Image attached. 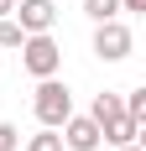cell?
I'll return each mask as SVG.
<instances>
[{
	"label": "cell",
	"mask_w": 146,
	"mask_h": 151,
	"mask_svg": "<svg viewBox=\"0 0 146 151\" xmlns=\"http://www.w3.org/2000/svg\"><path fill=\"white\" fill-rule=\"evenodd\" d=\"M16 52H21V68H26L31 78H58V68H63V47L52 42V31H37V37H26Z\"/></svg>",
	"instance_id": "obj_2"
},
{
	"label": "cell",
	"mask_w": 146,
	"mask_h": 151,
	"mask_svg": "<svg viewBox=\"0 0 146 151\" xmlns=\"http://www.w3.org/2000/svg\"><path fill=\"white\" fill-rule=\"evenodd\" d=\"M120 104H125V115H131V120L146 125V89H125V94H120Z\"/></svg>",
	"instance_id": "obj_9"
},
{
	"label": "cell",
	"mask_w": 146,
	"mask_h": 151,
	"mask_svg": "<svg viewBox=\"0 0 146 151\" xmlns=\"http://www.w3.org/2000/svg\"><path fill=\"white\" fill-rule=\"evenodd\" d=\"M120 11H131V16H141V11H146V0H120Z\"/></svg>",
	"instance_id": "obj_12"
},
{
	"label": "cell",
	"mask_w": 146,
	"mask_h": 151,
	"mask_svg": "<svg viewBox=\"0 0 146 151\" xmlns=\"http://www.w3.org/2000/svg\"><path fill=\"white\" fill-rule=\"evenodd\" d=\"M26 151H63V136L42 125V136H31V141H26Z\"/></svg>",
	"instance_id": "obj_10"
},
{
	"label": "cell",
	"mask_w": 146,
	"mask_h": 151,
	"mask_svg": "<svg viewBox=\"0 0 146 151\" xmlns=\"http://www.w3.org/2000/svg\"><path fill=\"white\" fill-rule=\"evenodd\" d=\"M21 42H26V31L16 26L11 16H0V52H16V47H21Z\"/></svg>",
	"instance_id": "obj_8"
},
{
	"label": "cell",
	"mask_w": 146,
	"mask_h": 151,
	"mask_svg": "<svg viewBox=\"0 0 146 151\" xmlns=\"http://www.w3.org/2000/svg\"><path fill=\"white\" fill-rule=\"evenodd\" d=\"M16 146H21V136H16V125H5V120H0V151H16Z\"/></svg>",
	"instance_id": "obj_11"
},
{
	"label": "cell",
	"mask_w": 146,
	"mask_h": 151,
	"mask_svg": "<svg viewBox=\"0 0 146 151\" xmlns=\"http://www.w3.org/2000/svg\"><path fill=\"white\" fill-rule=\"evenodd\" d=\"M58 136H63V151H99V125L89 120V115H68V120L58 125Z\"/></svg>",
	"instance_id": "obj_5"
},
{
	"label": "cell",
	"mask_w": 146,
	"mask_h": 151,
	"mask_svg": "<svg viewBox=\"0 0 146 151\" xmlns=\"http://www.w3.org/2000/svg\"><path fill=\"white\" fill-rule=\"evenodd\" d=\"M0 68H5V58H0Z\"/></svg>",
	"instance_id": "obj_15"
},
{
	"label": "cell",
	"mask_w": 146,
	"mask_h": 151,
	"mask_svg": "<svg viewBox=\"0 0 146 151\" xmlns=\"http://www.w3.org/2000/svg\"><path fill=\"white\" fill-rule=\"evenodd\" d=\"M115 151H141V146H136V141H131V146H115Z\"/></svg>",
	"instance_id": "obj_14"
},
{
	"label": "cell",
	"mask_w": 146,
	"mask_h": 151,
	"mask_svg": "<svg viewBox=\"0 0 146 151\" xmlns=\"http://www.w3.org/2000/svg\"><path fill=\"white\" fill-rule=\"evenodd\" d=\"M31 109H37V120H42L47 130H58V125L73 115V94H68V83H58V78H37Z\"/></svg>",
	"instance_id": "obj_1"
},
{
	"label": "cell",
	"mask_w": 146,
	"mask_h": 151,
	"mask_svg": "<svg viewBox=\"0 0 146 151\" xmlns=\"http://www.w3.org/2000/svg\"><path fill=\"white\" fill-rule=\"evenodd\" d=\"M11 5H16V0H0V16H11Z\"/></svg>",
	"instance_id": "obj_13"
},
{
	"label": "cell",
	"mask_w": 146,
	"mask_h": 151,
	"mask_svg": "<svg viewBox=\"0 0 146 151\" xmlns=\"http://www.w3.org/2000/svg\"><path fill=\"white\" fill-rule=\"evenodd\" d=\"M136 136H141V120H131V115H115L99 125V141H110V146H131Z\"/></svg>",
	"instance_id": "obj_6"
},
{
	"label": "cell",
	"mask_w": 146,
	"mask_h": 151,
	"mask_svg": "<svg viewBox=\"0 0 146 151\" xmlns=\"http://www.w3.org/2000/svg\"><path fill=\"white\" fill-rule=\"evenodd\" d=\"M131 47H136V37H131V26H125L120 16L94 26V58H99V63H125Z\"/></svg>",
	"instance_id": "obj_3"
},
{
	"label": "cell",
	"mask_w": 146,
	"mask_h": 151,
	"mask_svg": "<svg viewBox=\"0 0 146 151\" xmlns=\"http://www.w3.org/2000/svg\"><path fill=\"white\" fill-rule=\"evenodd\" d=\"M11 21L26 31V37H37V31H52L58 5H52V0H16V5H11Z\"/></svg>",
	"instance_id": "obj_4"
},
{
	"label": "cell",
	"mask_w": 146,
	"mask_h": 151,
	"mask_svg": "<svg viewBox=\"0 0 146 151\" xmlns=\"http://www.w3.org/2000/svg\"><path fill=\"white\" fill-rule=\"evenodd\" d=\"M84 16L99 26V21H115L120 16V0H84Z\"/></svg>",
	"instance_id": "obj_7"
}]
</instances>
